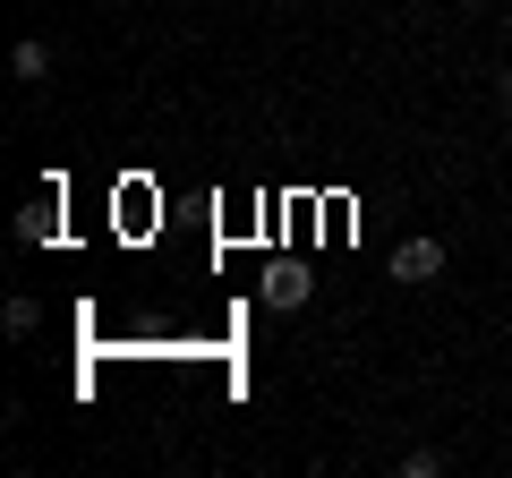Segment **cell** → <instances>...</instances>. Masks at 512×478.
Returning a JSON list of instances; mask_svg holds the SVG:
<instances>
[{"instance_id": "obj_7", "label": "cell", "mask_w": 512, "mask_h": 478, "mask_svg": "<svg viewBox=\"0 0 512 478\" xmlns=\"http://www.w3.org/2000/svg\"><path fill=\"white\" fill-rule=\"evenodd\" d=\"M495 103H504V111H512V69H504V77H495Z\"/></svg>"}, {"instance_id": "obj_1", "label": "cell", "mask_w": 512, "mask_h": 478, "mask_svg": "<svg viewBox=\"0 0 512 478\" xmlns=\"http://www.w3.org/2000/svg\"><path fill=\"white\" fill-rule=\"evenodd\" d=\"M444 274V239H402L393 248V282H436Z\"/></svg>"}, {"instance_id": "obj_9", "label": "cell", "mask_w": 512, "mask_h": 478, "mask_svg": "<svg viewBox=\"0 0 512 478\" xmlns=\"http://www.w3.org/2000/svg\"><path fill=\"white\" fill-rule=\"evenodd\" d=\"M470 9H478V0H470Z\"/></svg>"}, {"instance_id": "obj_2", "label": "cell", "mask_w": 512, "mask_h": 478, "mask_svg": "<svg viewBox=\"0 0 512 478\" xmlns=\"http://www.w3.org/2000/svg\"><path fill=\"white\" fill-rule=\"evenodd\" d=\"M308 291H316V282L299 274V265H274V274H265V308H282V316L308 308Z\"/></svg>"}, {"instance_id": "obj_3", "label": "cell", "mask_w": 512, "mask_h": 478, "mask_svg": "<svg viewBox=\"0 0 512 478\" xmlns=\"http://www.w3.org/2000/svg\"><path fill=\"white\" fill-rule=\"evenodd\" d=\"M9 77H18V86H43V77H52V43H43V35H18V52H9Z\"/></svg>"}, {"instance_id": "obj_8", "label": "cell", "mask_w": 512, "mask_h": 478, "mask_svg": "<svg viewBox=\"0 0 512 478\" xmlns=\"http://www.w3.org/2000/svg\"><path fill=\"white\" fill-rule=\"evenodd\" d=\"M504 35H512V9H504Z\"/></svg>"}, {"instance_id": "obj_4", "label": "cell", "mask_w": 512, "mask_h": 478, "mask_svg": "<svg viewBox=\"0 0 512 478\" xmlns=\"http://www.w3.org/2000/svg\"><path fill=\"white\" fill-rule=\"evenodd\" d=\"M18 239H26V248L60 239V197H35V205H26V214H18Z\"/></svg>"}, {"instance_id": "obj_6", "label": "cell", "mask_w": 512, "mask_h": 478, "mask_svg": "<svg viewBox=\"0 0 512 478\" xmlns=\"http://www.w3.org/2000/svg\"><path fill=\"white\" fill-rule=\"evenodd\" d=\"M35 325H43V308H35V299L18 291V299H9V342H26V333H35Z\"/></svg>"}, {"instance_id": "obj_5", "label": "cell", "mask_w": 512, "mask_h": 478, "mask_svg": "<svg viewBox=\"0 0 512 478\" xmlns=\"http://www.w3.org/2000/svg\"><path fill=\"white\" fill-rule=\"evenodd\" d=\"M444 470H453V461H444L436 444H419V453H402V478H444Z\"/></svg>"}]
</instances>
